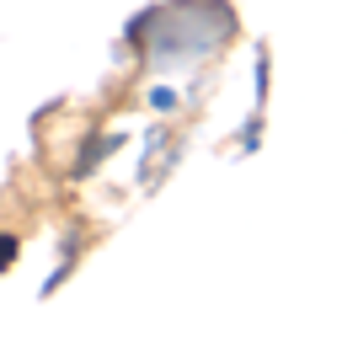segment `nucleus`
Instances as JSON below:
<instances>
[]
</instances>
